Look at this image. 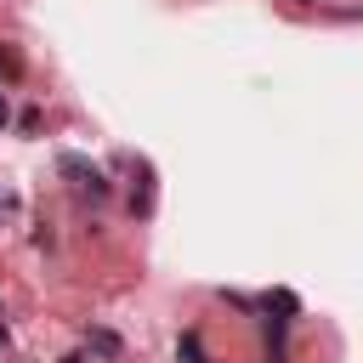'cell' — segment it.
<instances>
[{
    "label": "cell",
    "mask_w": 363,
    "mask_h": 363,
    "mask_svg": "<svg viewBox=\"0 0 363 363\" xmlns=\"http://www.w3.org/2000/svg\"><path fill=\"white\" fill-rule=\"evenodd\" d=\"M284 357H289V323L267 318V363H284Z\"/></svg>",
    "instance_id": "obj_4"
},
{
    "label": "cell",
    "mask_w": 363,
    "mask_h": 363,
    "mask_svg": "<svg viewBox=\"0 0 363 363\" xmlns=\"http://www.w3.org/2000/svg\"><path fill=\"white\" fill-rule=\"evenodd\" d=\"M6 125H11V102L0 96V130H6Z\"/></svg>",
    "instance_id": "obj_7"
},
{
    "label": "cell",
    "mask_w": 363,
    "mask_h": 363,
    "mask_svg": "<svg viewBox=\"0 0 363 363\" xmlns=\"http://www.w3.org/2000/svg\"><path fill=\"white\" fill-rule=\"evenodd\" d=\"M221 301H227L233 312H261V301H255V295H238V289H221Z\"/></svg>",
    "instance_id": "obj_6"
},
{
    "label": "cell",
    "mask_w": 363,
    "mask_h": 363,
    "mask_svg": "<svg viewBox=\"0 0 363 363\" xmlns=\"http://www.w3.org/2000/svg\"><path fill=\"white\" fill-rule=\"evenodd\" d=\"M62 363H85V352H68V357H62Z\"/></svg>",
    "instance_id": "obj_8"
},
{
    "label": "cell",
    "mask_w": 363,
    "mask_h": 363,
    "mask_svg": "<svg viewBox=\"0 0 363 363\" xmlns=\"http://www.w3.org/2000/svg\"><path fill=\"white\" fill-rule=\"evenodd\" d=\"M57 170H62V176H74L79 187H91V199H108V182H102V170H96L85 153H62V159H57Z\"/></svg>",
    "instance_id": "obj_1"
},
{
    "label": "cell",
    "mask_w": 363,
    "mask_h": 363,
    "mask_svg": "<svg viewBox=\"0 0 363 363\" xmlns=\"http://www.w3.org/2000/svg\"><path fill=\"white\" fill-rule=\"evenodd\" d=\"M0 346H6V323H0Z\"/></svg>",
    "instance_id": "obj_9"
},
{
    "label": "cell",
    "mask_w": 363,
    "mask_h": 363,
    "mask_svg": "<svg viewBox=\"0 0 363 363\" xmlns=\"http://www.w3.org/2000/svg\"><path fill=\"white\" fill-rule=\"evenodd\" d=\"M261 312H278L284 323H295V318H301V301H295L289 289H267V295H261Z\"/></svg>",
    "instance_id": "obj_2"
},
{
    "label": "cell",
    "mask_w": 363,
    "mask_h": 363,
    "mask_svg": "<svg viewBox=\"0 0 363 363\" xmlns=\"http://www.w3.org/2000/svg\"><path fill=\"white\" fill-rule=\"evenodd\" d=\"M85 352H96V357L113 363V357H125V340H119L113 329H91V335H85Z\"/></svg>",
    "instance_id": "obj_3"
},
{
    "label": "cell",
    "mask_w": 363,
    "mask_h": 363,
    "mask_svg": "<svg viewBox=\"0 0 363 363\" xmlns=\"http://www.w3.org/2000/svg\"><path fill=\"white\" fill-rule=\"evenodd\" d=\"M176 357H182V363H210V352H204L199 329H182V340H176Z\"/></svg>",
    "instance_id": "obj_5"
}]
</instances>
